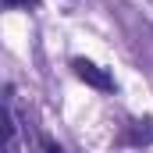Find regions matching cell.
Wrapping results in <instances>:
<instances>
[{
  "mask_svg": "<svg viewBox=\"0 0 153 153\" xmlns=\"http://www.w3.org/2000/svg\"><path fill=\"white\" fill-rule=\"evenodd\" d=\"M71 68H75V75L82 78L85 85H93V89H103V93H111V89H114V78L107 75L100 64L85 61V57H75V61H71Z\"/></svg>",
  "mask_w": 153,
  "mask_h": 153,
  "instance_id": "6da1fadb",
  "label": "cell"
},
{
  "mask_svg": "<svg viewBox=\"0 0 153 153\" xmlns=\"http://www.w3.org/2000/svg\"><path fill=\"white\" fill-rule=\"evenodd\" d=\"M4 135H7V153H18V125H14V111H11V89L4 100Z\"/></svg>",
  "mask_w": 153,
  "mask_h": 153,
  "instance_id": "7a4b0ae2",
  "label": "cell"
},
{
  "mask_svg": "<svg viewBox=\"0 0 153 153\" xmlns=\"http://www.w3.org/2000/svg\"><path fill=\"white\" fill-rule=\"evenodd\" d=\"M125 143H153V121H135V128L125 135Z\"/></svg>",
  "mask_w": 153,
  "mask_h": 153,
  "instance_id": "3957f363",
  "label": "cell"
},
{
  "mask_svg": "<svg viewBox=\"0 0 153 153\" xmlns=\"http://www.w3.org/2000/svg\"><path fill=\"white\" fill-rule=\"evenodd\" d=\"M4 4H7V7H14V4H25V7H36L39 0H4Z\"/></svg>",
  "mask_w": 153,
  "mask_h": 153,
  "instance_id": "277c9868",
  "label": "cell"
},
{
  "mask_svg": "<svg viewBox=\"0 0 153 153\" xmlns=\"http://www.w3.org/2000/svg\"><path fill=\"white\" fill-rule=\"evenodd\" d=\"M46 153H64V150H61V146H46Z\"/></svg>",
  "mask_w": 153,
  "mask_h": 153,
  "instance_id": "5b68a950",
  "label": "cell"
}]
</instances>
